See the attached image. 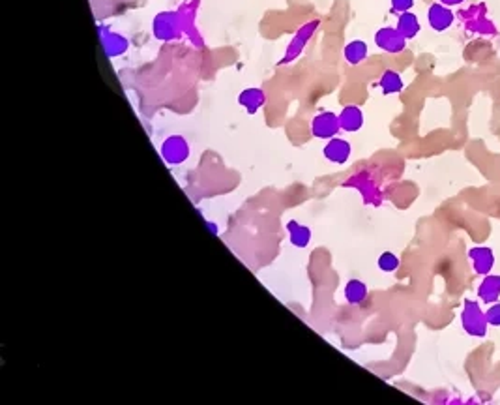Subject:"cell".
Here are the masks:
<instances>
[{"label": "cell", "instance_id": "cell-4", "mask_svg": "<svg viewBox=\"0 0 500 405\" xmlns=\"http://www.w3.org/2000/svg\"><path fill=\"white\" fill-rule=\"evenodd\" d=\"M339 129H341V126H339V115H336V113L322 111L311 118V134H313V137H317V139L328 141V139H331V137H336V135L339 134Z\"/></svg>", "mask_w": 500, "mask_h": 405}, {"label": "cell", "instance_id": "cell-2", "mask_svg": "<svg viewBox=\"0 0 500 405\" xmlns=\"http://www.w3.org/2000/svg\"><path fill=\"white\" fill-rule=\"evenodd\" d=\"M154 36L159 41L176 40L180 36V13L162 12L154 17Z\"/></svg>", "mask_w": 500, "mask_h": 405}, {"label": "cell", "instance_id": "cell-22", "mask_svg": "<svg viewBox=\"0 0 500 405\" xmlns=\"http://www.w3.org/2000/svg\"><path fill=\"white\" fill-rule=\"evenodd\" d=\"M438 2H442V4H446V6L454 8V6H459V4H463L465 0H438Z\"/></svg>", "mask_w": 500, "mask_h": 405}, {"label": "cell", "instance_id": "cell-19", "mask_svg": "<svg viewBox=\"0 0 500 405\" xmlns=\"http://www.w3.org/2000/svg\"><path fill=\"white\" fill-rule=\"evenodd\" d=\"M309 30H313V24H308V27H306V29H303L302 32L297 36V40L292 41L291 49H289V55H287V60L292 59V57H297L298 51H302V45L306 43V40H308L309 36H311V32H309Z\"/></svg>", "mask_w": 500, "mask_h": 405}, {"label": "cell", "instance_id": "cell-21", "mask_svg": "<svg viewBox=\"0 0 500 405\" xmlns=\"http://www.w3.org/2000/svg\"><path fill=\"white\" fill-rule=\"evenodd\" d=\"M390 4H392V12L405 13L413 10L414 0H390Z\"/></svg>", "mask_w": 500, "mask_h": 405}, {"label": "cell", "instance_id": "cell-1", "mask_svg": "<svg viewBox=\"0 0 500 405\" xmlns=\"http://www.w3.org/2000/svg\"><path fill=\"white\" fill-rule=\"evenodd\" d=\"M461 327L472 338H485L487 336L489 323L480 302L469 299L465 300L463 311H461Z\"/></svg>", "mask_w": 500, "mask_h": 405}, {"label": "cell", "instance_id": "cell-12", "mask_svg": "<svg viewBox=\"0 0 500 405\" xmlns=\"http://www.w3.org/2000/svg\"><path fill=\"white\" fill-rule=\"evenodd\" d=\"M264 101H266V94L262 92V88L250 87L238 94V104L248 111V115H255L264 106Z\"/></svg>", "mask_w": 500, "mask_h": 405}, {"label": "cell", "instance_id": "cell-7", "mask_svg": "<svg viewBox=\"0 0 500 405\" xmlns=\"http://www.w3.org/2000/svg\"><path fill=\"white\" fill-rule=\"evenodd\" d=\"M322 154H324V158L328 159V162H331V164L343 165L349 162L350 154H352V147H350V143L347 141V139L331 137V139H328L324 148H322Z\"/></svg>", "mask_w": 500, "mask_h": 405}, {"label": "cell", "instance_id": "cell-9", "mask_svg": "<svg viewBox=\"0 0 500 405\" xmlns=\"http://www.w3.org/2000/svg\"><path fill=\"white\" fill-rule=\"evenodd\" d=\"M99 41H101V48H103L105 55L115 59V57H120L128 51L129 41L124 38L122 34H117V32H110L107 29H99Z\"/></svg>", "mask_w": 500, "mask_h": 405}, {"label": "cell", "instance_id": "cell-18", "mask_svg": "<svg viewBox=\"0 0 500 405\" xmlns=\"http://www.w3.org/2000/svg\"><path fill=\"white\" fill-rule=\"evenodd\" d=\"M377 264L383 272H396V270L399 269V257H397L396 253L384 252L383 255L378 257Z\"/></svg>", "mask_w": 500, "mask_h": 405}, {"label": "cell", "instance_id": "cell-5", "mask_svg": "<svg viewBox=\"0 0 500 405\" xmlns=\"http://www.w3.org/2000/svg\"><path fill=\"white\" fill-rule=\"evenodd\" d=\"M162 158L169 165H180L190 158V145L182 135H169L162 145Z\"/></svg>", "mask_w": 500, "mask_h": 405}, {"label": "cell", "instance_id": "cell-16", "mask_svg": "<svg viewBox=\"0 0 500 405\" xmlns=\"http://www.w3.org/2000/svg\"><path fill=\"white\" fill-rule=\"evenodd\" d=\"M287 231H289V239H291L292 246L306 248L309 241H311V229H309L308 225H300L294 220L287 223Z\"/></svg>", "mask_w": 500, "mask_h": 405}, {"label": "cell", "instance_id": "cell-11", "mask_svg": "<svg viewBox=\"0 0 500 405\" xmlns=\"http://www.w3.org/2000/svg\"><path fill=\"white\" fill-rule=\"evenodd\" d=\"M478 299L483 304H493L500 299V274H487L478 285Z\"/></svg>", "mask_w": 500, "mask_h": 405}, {"label": "cell", "instance_id": "cell-13", "mask_svg": "<svg viewBox=\"0 0 500 405\" xmlns=\"http://www.w3.org/2000/svg\"><path fill=\"white\" fill-rule=\"evenodd\" d=\"M367 55H369V48H367V43L364 40L349 41L343 49L345 60H347L350 66L362 64V62L367 59Z\"/></svg>", "mask_w": 500, "mask_h": 405}, {"label": "cell", "instance_id": "cell-15", "mask_svg": "<svg viewBox=\"0 0 500 405\" xmlns=\"http://www.w3.org/2000/svg\"><path fill=\"white\" fill-rule=\"evenodd\" d=\"M420 21L418 17H416V13L413 12H405V13H399V17H397V30L401 32L407 40H413V38H416L420 32Z\"/></svg>", "mask_w": 500, "mask_h": 405}, {"label": "cell", "instance_id": "cell-20", "mask_svg": "<svg viewBox=\"0 0 500 405\" xmlns=\"http://www.w3.org/2000/svg\"><path fill=\"white\" fill-rule=\"evenodd\" d=\"M485 318H487V323L491 325V327H500V302L497 300V302H493V304H489L487 311H485Z\"/></svg>", "mask_w": 500, "mask_h": 405}, {"label": "cell", "instance_id": "cell-10", "mask_svg": "<svg viewBox=\"0 0 500 405\" xmlns=\"http://www.w3.org/2000/svg\"><path fill=\"white\" fill-rule=\"evenodd\" d=\"M339 126L347 134H355L364 126V111L358 106H345L339 113Z\"/></svg>", "mask_w": 500, "mask_h": 405}, {"label": "cell", "instance_id": "cell-3", "mask_svg": "<svg viewBox=\"0 0 500 405\" xmlns=\"http://www.w3.org/2000/svg\"><path fill=\"white\" fill-rule=\"evenodd\" d=\"M407 38L397 30V27H383L375 32V43L384 53L397 55L407 48Z\"/></svg>", "mask_w": 500, "mask_h": 405}, {"label": "cell", "instance_id": "cell-14", "mask_svg": "<svg viewBox=\"0 0 500 405\" xmlns=\"http://www.w3.org/2000/svg\"><path fill=\"white\" fill-rule=\"evenodd\" d=\"M378 87H380L384 96L399 94L403 87H405V83H403V77L399 76V71L386 70L383 76H380V79H378Z\"/></svg>", "mask_w": 500, "mask_h": 405}, {"label": "cell", "instance_id": "cell-8", "mask_svg": "<svg viewBox=\"0 0 500 405\" xmlns=\"http://www.w3.org/2000/svg\"><path fill=\"white\" fill-rule=\"evenodd\" d=\"M469 257L472 261V269L478 276H487L494 267V253L487 246H476L469 250Z\"/></svg>", "mask_w": 500, "mask_h": 405}, {"label": "cell", "instance_id": "cell-17", "mask_svg": "<svg viewBox=\"0 0 500 405\" xmlns=\"http://www.w3.org/2000/svg\"><path fill=\"white\" fill-rule=\"evenodd\" d=\"M367 299V285L360 280H349L345 285V300L349 304H362Z\"/></svg>", "mask_w": 500, "mask_h": 405}, {"label": "cell", "instance_id": "cell-6", "mask_svg": "<svg viewBox=\"0 0 500 405\" xmlns=\"http://www.w3.org/2000/svg\"><path fill=\"white\" fill-rule=\"evenodd\" d=\"M455 21V15L452 12V8L442 4V2H435L431 4L429 10H427V23L435 32H444L448 30Z\"/></svg>", "mask_w": 500, "mask_h": 405}]
</instances>
